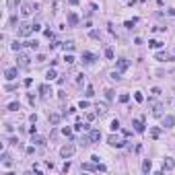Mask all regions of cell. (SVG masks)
Returning a JSON list of instances; mask_svg holds the SVG:
<instances>
[{
    "mask_svg": "<svg viewBox=\"0 0 175 175\" xmlns=\"http://www.w3.org/2000/svg\"><path fill=\"white\" fill-rule=\"evenodd\" d=\"M109 76H111V78H113V81H115V83H118V81H120V78H122V72H120V70H113V72H111V74H109Z\"/></svg>",
    "mask_w": 175,
    "mask_h": 175,
    "instance_id": "7402d4cb",
    "label": "cell"
},
{
    "mask_svg": "<svg viewBox=\"0 0 175 175\" xmlns=\"http://www.w3.org/2000/svg\"><path fill=\"white\" fill-rule=\"evenodd\" d=\"M89 140H91V142H99V140H101V132H99V130H91Z\"/></svg>",
    "mask_w": 175,
    "mask_h": 175,
    "instance_id": "5bb4252c",
    "label": "cell"
},
{
    "mask_svg": "<svg viewBox=\"0 0 175 175\" xmlns=\"http://www.w3.org/2000/svg\"><path fill=\"white\" fill-rule=\"evenodd\" d=\"M95 109H97V113H99V115H105V113H107V105H105V103H97V105H95Z\"/></svg>",
    "mask_w": 175,
    "mask_h": 175,
    "instance_id": "9a60e30c",
    "label": "cell"
},
{
    "mask_svg": "<svg viewBox=\"0 0 175 175\" xmlns=\"http://www.w3.org/2000/svg\"><path fill=\"white\" fill-rule=\"evenodd\" d=\"M93 95H95V91H93V87L89 85V87H87V97H93Z\"/></svg>",
    "mask_w": 175,
    "mask_h": 175,
    "instance_id": "d590c367",
    "label": "cell"
},
{
    "mask_svg": "<svg viewBox=\"0 0 175 175\" xmlns=\"http://www.w3.org/2000/svg\"><path fill=\"white\" fill-rule=\"evenodd\" d=\"M148 45H150V47H152V49H159V47H161V41H157V39H150V41H148Z\"/></svg>",
    "mask_w": 175,
    "mask_h": 175,
    "instance_id": "cb8c5ba5",
    "label": "cell"
},
{
    "mask_svg": "<svg viewBox=\"0 0 175 175\" xmlns=\"http://www.w3.org/2000/svg\"><path fill=\"white\" fill-rule=\"evenodd\" d=\"M107 142H109L111 146H115V148H122V146L126 144V140H120L118 136H109V138H107Z\"/></svg>",
    "mask_w": 175,
    "mask_h": 175,
    "instance_id": "7a4b0ae2",
    "label": "cell"
},
{
    "mask_svg": "<svg viewBox=\"0 0 175 175\" xmlns=\"http://www.w3.org/2000/svg\"><path fill=\"white\" fill-rule=\"evenodd\" d=\"M29 60H31V58H29L27 54H19V66H21V68H27V66H29Z\"/></svg>",
    "mask_w": 175,
    "mask_h": 175,
    "instance_id": "52a82bcc",
    "label": "cell"
},
{
    "mask_svg": "<svg viewBox=\"0 0 175 175\" xmlns=\"http://www.w3.org/2000/svg\"><path fill=\"white\" fill-rule=\"evenodd\" d=\"M60 120H62V115H60V113H49V124H52V126H58V124H60Z\"/></svg>",
    "mask_w": 175,
    "mask_h": 175,
    "instance_id": "7c38bea8",
    "label": "cell"
},
{
    "mask_svg": "<svg viewBox=\"0 0 175 175\" xmlns=\"http://www.w3.org/2000/svg\"><path fill=\"white\" fill-rule=\"evenodd\" d=\"M111 130H120V122H118V120L111 122Z\"/></svg>",
    "mask_w": 175,
    "mask_h": 175,
    "instance_id": "d6a6232c",
    "label": "cell"
},
{
    "mask_svg": "<svg viewBox=\"0 0 175 175\" xmlns=\"http://www.w3.org/2000/svg\"><path fill=\"white\" fill-rule=\"evenodd\" d=\"M78 107H81V109H87V107H89V101H81V103H78Z\"/></svg>",
    "mask_w": 175,
    "mask_h": 175,
    "instance_id": "8d00e7d4",
    "label": "cell"
},
{
    "mask_svg": "<svg viewBox=\"0 0 175 175\" xmlns=\"http://www.w3.org/2000/svg\"><path fill=\"white\" fill-rule=\"evenodd\" d=\"M173 167H175V159H171V157L163 159V171H171Z\"/></svg>",
    "mask_w": 175,
    "mask_h": 175,
    "instance_id": "277c9868",
    "label": "cell"
},
{
    "mask_svg": "<svg viewBox=\"0 0 175 175\" xmlns=\"http://www.w3.org/2000/svg\"><path fill=\"white\" fill-rule=\"evenodd\" d=\"M83 171H99V165L93 161V163H83Z\"/></svg>",
    "mask_w": 175,
    "mask_h": 175,
    "instance_id": "30bf717a",
    "label": "cell"
},
{
    "mask_svg": "<svg viewBox=\"0 0 175 175\" xmlns=\"http://www.w3.org/2000/svg\"><path fill=\"white\" fill-rule=\"evenodd\" d=\"M19 109V103H8V111H17Z\"/></svg>",
    "mask_w": 175,
    "mask_h": 175,
    "instance_id": "4dcf8cb0",
    "label": "cell"
},
{
    "mask_svg": "<svg viewBox=\"0 0 175 175\" xmlns=\"http://www.w3.org/2000/svg\"><path fill=\"white\" fill-rule=\"evenodd\" d=\"M161 113H163V105H155V109H152V115H157V118H159Z\"/></svg>",
    "mask_w": 175,
    "mask_h": 175,
    "instance_id": "603a6c76",
    "label": "cell"
},
{
    "mask_svg": "<svg viewBox=\"0 0 175 175\" xmlns=\"http://www.w3.org/2000/svg\"><path fill=\"white\" fill-rule=\"evenodd\" d=\"M64 49L72 52V49H74V41H64Z\"/></svg>",
    "mask_w": 175,
    "mask_h": 175,
    "instance_id": "4316f807",
    "label": "cell"
},
{
    "mask_svg": "<svg viewBox=\"0 0 175 175\" xmlns=\"http://www.w3.org/2000/svg\"><path fill=\"white\" fill-rule=\"evenodd\" d=\"M39 93H41V95H47V93H52V89L47 87V85H41V87H39Z\"/></svg>",
    "mask_w": 175,
    "mask_h": 175,
    "instance_id": "484cf974",
    "label": "cell"
},
{
    "mask_svg": "<svg viewBox=\"0 0 175 175\" xmlns=\"http://www.w3.org/2000/svg\"><path fill=\"white\" fill-rule=\"evenodd\" d=\"M134 25H136V19H132V21H126V27H128V29H132Z\"/></svg>",
    "mask_w": 175,
    "mask_h": 175,
    "instance_id": "836d02e7",
    "label": "cell"
},
{
    "mask_svg": "<svg viewBox=\"0 0 175 175\" xmlns=\"http://www.w3.org/2000/svg\"><path fill=\"white\" fill-rule=\"evenodd\" d=\"M128 66H130V62H128L126 58H122V60H118V70H120V72H124V70H128Z\"/></svg>",
    "mask_w": 175,
    "mask_h": 175,
    "instance_id": "8fae6325",
    "label": "cell"
},
{
    "mask_svg": "<svg viewBox=\"0 0 175 175\" xmlns=\"http://www.w3.org/2000/svg\"><path fill=\"white\" fill-rule=\"evenodd\" d=\"M31 136H33V134H31ZM31 142H35V144H45V138H44V136H37V134H35V136L31 138Z\"/></svg>",
    "mask_w": 175,
    "mask_h": 175,
    "instance_id": "ac0fdd59",
    "label": "cell"
},
{
    "mask_svg": "<svg viewBox=\"0 0 175 175\" xmlns=\"http://www.w3.org/2000/svg\"><path fill=\"white\" fill-rule=\"evenodd\" d=\"M62 132H64V136H72V130H70V128H64Z\"/></svg>",
    "mask_w": 175,
    "mask_h": 175,
    "instance_id": "74e56055",
    "label": "cell"
},
{
    "mask_svg": "<svg viewBox=\"0 0 175 175\" xmlns=\"http://www.w3.org/2000/svg\"><path fill=\"white\" fill-rule=\"evenodd\" d=\"M134 99H136L138 103H142V101H144V95H142V93H136V95H134Z\"/></svg>",
    "mask_w": 175,
    "mask_h": 175,
    "instance_id": "f546056e",
    "label": "cell"
},
{
    "mask_svg": "<svg viewBox=\"0 0 175 175\" xmlns=\"http://www.w3.org/2000/svg\"><path fill=\"white\" fill-rule=\"evenodd\" d=\"M155 58H157V60H161V62H167V60H171V58H169V54H163V52H161V54H157Z\"/></svg>",
    "mask_w": 175,
    "mask_h": 175,
    "instance_id": "ffe728a7",
    "label": "cell"
},
{
    "mask_svg": "<svg viewBox=\"0 0 175 175\" xmlns=\"http://www.w3.org/2000/svg\"><path fill=\"white\" fill-rule=\"evenodd\" d=\"M74 152H76V146H74V144H64V146L60 148V155H62L64 159H70Z\"/></svg>",
    "mask_w": 175,
    "mask_h": 175,
    "instance_id": "6da1fadb",
    "label": "cell"
},
{
    "mask_svg": "<svg viewBox=\"0 0 175 175\" xmlns=\"http://www.w3.org/2000/svg\"><path fill=\"white\" fill-rule=\"evenodd\" d=\"M105 58H109V60H113V49H105Z\"/></svg>",
    "mask_w": 175,
    "mask_h": 175,
    "instance_id": "1f68e13d",
    "label": "cell"
},
{
    "mask_svg": "<svg viewBox=\"0 0 175 175\" xmlns=\"http://www.w3.org/2000/svg\"><path fill=\"white\" fill-rule=\"evenodd\" d=\"M95 60H97L95 54H91V52H83V62H85V64H93Z\"/></svg>",
    "mask_w": 175,
    "mask_h": 175,
    "instance_id": "5b68a950",
    "label": "cell"
},
{
    "mask_svg": "<svg viewBox=\"0 0 175 175\" xmlns=\"http://www.w3.org/2000/svg\"><path fill=\"white\" fill-rule=\"evenodd\" d=\"M21 41H17V39H15V41H12V44H10V49H12V52H19V49H21Z\"/></svg>",
    "mask_w": 175,
    "mask_h": 175,
    "instance_id": "44dd1931",
    "label": "cell"
},
{
    "mask_svg": "<svg viewBox=\"0 0 175 175\" xmlns=\"http://www.w3.org/2000/svg\"><path fill=\"white\" fill-rule=\"evenodd\" d=\"M150 169H152V163L146 159V161H142V171L144 173H150Z\"/></svg>",
    "mask_w": 175,
    "mask_h": 175,
    "instance_id": "2e32d148",
    "label": "cell"
},
{
    "mask_svg": "<svg viewBox=\"0 0 175 175\" xmlns=\"http://www.w3.org/2000/svg\"><path fill=\"white\" fill-rule=\"evenodd\" d=\"M31 12H33V6L31 4H21V15L23 17H31Z\"/></svg>",
    "mask_w": 175,
    "mask_h": 175,
    "instance_id": "9c48e42d",
    "label": "cell"
},
{
    "mask_svg": "<svg viewBox=\"0 0 175 175\" xmlns=\"http://www.w3.org/2000/svg\"><path fill=\"white\" fill-rule=\"evenodd\" d=\"M128 101H130V95H126V93L120 95V103H128Z\"/></svg>",
    "mask_w": 175,
    "mask_h": 175,
    "instance_id": "f1b7e54d",
    "label": "cell"
},
{
    "mask_svg": "<svg viewBox=\"0 0 175 175\" xmlns=\"http://www.w3.org/2000/svg\"><path fill=\"white\" fill-rule=\"evenodd\" d=\"M31 31H35V29H33V25H21V29H19V33H21L23 37L31 35Z\"/></svg>",
    "mask_w": 175,
    "mask_h": 175,
    "instance_id": "8992f818",
    "label": "cell"
},
{
    "mask_svg": "<svg viewBox=\"0 0 175 175\" xmlns=\"http://www.w3.org/2000/svg\"><path fill=\"white\" fill-rule=\"evenodd\" d=\"M132 126H134L136 132H144V120H142V118H134V120H132Z\"/></svg>",
    "mask_w": 175,
    "mask_h": 175,
    "instance_id": "3957f363",
    "label": "cell"
},
{
    "mask_svg": "<svg viewBox=\"0 0 175 175\" xmlns=\"http://www.w3.org/2000/svg\"><path fill=\"white\" fill-rule=\"evenodd\" d=\"M45 78H47V81H54V78H58V72H56L54 68H49L47 74H45Z\"/></svg>",
    "mask_w": 175,
    "mask_h": 175,
    "instance_id": "e0dca14e",
    "label": "cell"
},
{
    "mask_svg": "<svg viewBox=\"0 0 175 175\" xmlns=\"http://www.w3.org/2000/svg\"><path fill=\"white\" fill-rule=\"evenodd\" d=\"M4 78L6 81H15L17 78V68H6L4 70Z\"/></svg>",
    "mask_w": 175,
    "mask_h": 175,
    "instance_id": "ba28073f",
    "label": "cell"
},
{
    "mask_svg": "<svg viewBox=\"0 0 175 175\" xmlns=\"http://www.w3.org/2000/svg\"><path fill=\"white\" fill-rule=\"evenodd\" d=\"M173 124H175V118H173V115H165V118H163V126H165V128H171Z\"/></svg>",
    "mask_w": 175,
    "mask_h": 175,
    "instance_id": "4fadbf2b",
    "label": "cell"
},
{
    "mask_svg": "<svg viewBox=\"0 0 175 175\" xmlns=\"http://www.w3.org/2000/svg\"><path fill=\"white\" fill-rule=\"evenodd\" d=\"M150 134H152V138H159V134H161V130H159V128H152V132H150Z\"/></svg>",
    "mask_w": 175,
    "mask_h": 175,
    "instance_id": "e575fe53",
    "label": "cell"
},
{
    "mask_svg": "<svg viewBox=\"0 0 175 175\" xmlns=\"http://www.w3.org/2000/svg\"><path fill=\"white\" fill-rule=\"evenodd\" d=\"M27 47H31V49H37V47H39V41H35V39H33V41H27Z\"/></svg>",
    "mask_w": 175,
    "mask_h": 175,
    "instance_id": "83f0119b",
    "label": "cell"
},
{
    "mask_svg": "<svg viewBox=\"0 0 175 175\" xmlns=\"http://www.w3.org/2000/svg\"><path fill=\"white\" fill-rule=\"evenodd\" d=\"M68 23H70V25H76V23H78V17H76L74 12H70V15H68Z\"/></svg>",
    "mask_w": 175,
    "mask_h": 175,
    "instance_id": "d6986e66",
    "label": "cell"
},
{
    "mask_svg": "<svg viewBox=\"0 0 175 175\" xmlns=\"http://www.w3.org/2000/svg\"><path fill=\"white\" fill-rule=\"evenodd\" d=\"M64 62H66V64H74V62H76V58H74L72 54H68V56L64 58Z\"/></svg>",
    "mask_w": 175,
    "mask_h": 175,
    "instance_id": "d4e9b609",
    "label": "cell"
}]
</instances>
